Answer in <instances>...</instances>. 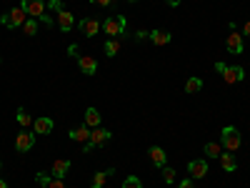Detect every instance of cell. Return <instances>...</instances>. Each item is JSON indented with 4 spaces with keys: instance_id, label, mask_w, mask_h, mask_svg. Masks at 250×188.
<instances>
[{
    "instance_id": "cell-22",
    "label": "cell",
    "mask_w": 250,
    "mask_h": 188,
    "mask_svg": "<svg viewBox=\"0 0 250 188\" xmlns=\"http://www.w3.org/2000/svg\"><path fill=\"white\" fill-rule=\"evenodd\" d=\"M110 176H113V168H110V171H100V173H95V176H93V183H90V186H93V188H103Z\"/></svg>"
},
{
    "instance_id": "cell-35",
    "label": "cell",
    "mask_w": 250,
    "mask_h": 188,
    "mask_svg": "<svg viewBox=\"0 0 250 188\" xmlns=\"http://www.w3.org/2000/svg\"><path fill=\"white\" fill-rule=\"evenodd\" d=\"M243 35H250V20L245 23V28H243Z\"/></svg>"
},
{
    "instance_id": "cell-7",
    "label": "cell",
    "mask_w": 250,
    "mask_h": 188,
    "mask_svg": "<svg viewBox=\"0 0 250 188\" xmlns=\"http://www.w3.org/2000/svg\"><path fill=\"white\" fill-rule=\"evenodd\" d=\"M225 48H228V53L240 55V53L245 50V46H243V35H240L238 30H230V35L225 38Z\"/></svg>"
},
{
    "instance_id": "cell-12",
    "label": "cell",
    "mask_w": 250,
    "mask_h": 188,
    "mask_svg": "<svg viewBox=\"0 0 250 188\" xmlns=\"http://www.w3.org/2000/svg\"><path fill=\"white\" fill-rule=\"evenodd\" d=\"M50 131H53V120H50L48 116L33 120V133H35V136H48Z\"/></svg>"
},
{
    "instance_id": "cell-4",
    "label": "cell",
    "mask_w": 250,
    "mask_h": 188,
    "mask_svg": "<svg viewBox=\"0 0 250 188\" xmlns=\"http://www.w3.org/2000/svg\"><path fill=\"white\" fill-rule=\"evenodd\" d=\"M25 20H28V13L18 5V8L8 10L5 15H0V25H5V28H18V25H23Z\"/></svg>"
},
{
    "instance_id": "cell-37",
    "label": "cell",
    "mask_w": 250,
    "mask_h": 188,
    "mask_svg": "<svg viewBox=\"0 0 250 188\" xmlns=\"http://www.w3.org/2000/svg\"><path fill=\"white\" fill-rule=\"evenodd\" d=\"M0 171H3V161H0Z\"/></svg>"
},
{
    "instance_id": "cell-26",
    "label": "cell",
    "mask_w": 250,
    "mask_h": 188,
    "mask_svg": "<svg viewBox=\"0 0 250 188\" xmlns=\"http://www.w3.org/2000/svg\"><path fill=\"white\" fill-rule=\"evenodd\" d=\"M120 188H143V183H140V178L138 176H128L123 181V186Z\"/></svg>"
},
{
    "instance_id": "cell-21",
    "label": "cell",
    "mask_w": 250,
    "mask_h": 188,
    "mask_svg": "<svg viewBox=\"0 0 250 188\" xmlns=\"http://www.w3.org/2000/svg\"><path fill=\"white\" fill-rule=\"evenodd\" d=\"M203 151H205V158H220V153H223V145L210 141V143H205V148H203Z\"/></svg>"
},
{
    "instance_id": "cell-34",
    "label": "cell",
    "mask_w": 250,
    "mask_h": 188,
    "mask_svg": "<svg viewBox=\"0 0 250 188\" xmlns=\"http://www.w3.org/2000/svg\"><path fill=\"white\" fill-rule=\"evenodd\" d=\"M148 35H150V33H145V30H138V35H135V38H138V40H143V38H148Z\"/></svg>"
},
{
    "instance_id": "cell-15",
    "label": "cell",
    "mask_w": 250,
    "mask_h": 188,
    "mask_svg": "<svg viewBox=\"0 0 250 188\" xmlns=\"http://www.w3.org/2000/svg\"><path fill=\"white\" fill-rule=\"evenodd\" d=\"M70 138H73L75 143H88V141H90V128L83 123V125H78V128L70 131Z\"/></svg>"
},
{
    "instance_id": "cell-13",
    "label": "cell",
    "mask_w": 250,
    "mask_h": 188,
    "mask_svg": "<svg viewBox=\"0 0 250 188\" xmlns=\"http://www.w3.org/2000/svg\"><path fill=\"white\" fill-rule=\"evenodd\" d=\"M188 171L193 178H205L208 176V161H190L188 163Z\"/></svg>"
},
{
    "instance_id": "cell-38",
    "label": "cell",
    "mask_w": 250,
    "mask_h": 188,
    "mask_svg": "<svg viewBox=\"0 0 250 188\" xmlns=\"http://www.w3.org/2000/svg\"><path fill=\"white\" fill-rule=\"evenodd\" d=\"M130 3H133V0H130Z\"/></svg>"
},
{
    "instance_id": "cell-6",
    "label": "cell",
    "mask_w": 250,
    "mask_h": 188,
    "mask_svg": "<svg viewBox=\"0 0 250 188\" xmlns=\"http://www.w3.org/2000/svg\"><path fill=\"white\" fill-rule=\"evenodd\" d=\"M33 145H35V133H28V131L23 128V131L15 136V148H18L20 153H28Z\"/></svg>"
},
{
    "instance_id": "cell-33",
    "label": "cell",
    "mask_w": 250,
    "mask_h": 188,
    "mask_svg": "<svg viewBox=\"0 0 250 188\" xmlns=\"http://www.w3.org/2000/svg\"><path fill=\"white\" fill-rule=\"evenodd\" d=\"M165 3H168L170 8H178V5H180V0H165Z\"/></svg>"
},
{
    "instance_id": "cell-2",
    "label": "cell",
    "mask_w": 250,
    "mask_h": 188,
    "mask_svg": "<svg viewBox=\"0 0 250 188\" xmlns=\"http://www.w3.org/2000/svg\"><path fill=\"white\" fill-rule=\"evenodd\" d=\"M125 28H128V20H125V15L105 18V23H103V30H105V35H110V38H120V35L125 33Z\"/></svg>"
},
{
    "instance_id": "cell-23",
    "label": "cell",
    "mask_w": 250,
    "mask_h": 188,
    "mask_svg": "<svg viewBox=\"0 0 250 188\" xmlns=\"http://www.w3.org/2000/svg\"><path fill=\"white\" fill-rule=\"evenodd\" d=\"M118 50H120V38H110V40H105V55H108V58L118 55Z\"/></svg>"
},
{
    "instance_id": "cell-10",
    "label": "cell",
    "mask_w": 250,
    "mask_h": 188,
    "mask_svg": "<svg viewBox=\"0 0 250 188\" xmlns=\"http://www.w3.org/2000/svg\"><path fill=\"white\" fill-rule=\"evenodd\" d=\"M100 28H103V23H100L98 18H85V20L80 23V30H83V35H85V38L98 35V30H100Z\"/></svg>"
},
{
    "instance_id": "cell-36",
    "label": "cell",
    "mask_w": 250,
    "mask_h": 188,
    "mask_svg": "<svg viewBox=\"0 0 250 188\" xmlns=\"http://www.w3.org/2000/svg\"><path fill=\"white\" fill-rule=\"evenodd\" d=\"M0 188H8V183H5L3 178H0Z\"/></svg>"
},
{
    "instance_id": "cell-16",
    "label": "cell",
    "mask_w": 250,
    "mask_h": 188,
    "mask_svg": "<svg viewBox=\"0 0 250 188\" xmlns=\"http://www.w3.org/2000/svg\"><path fill=\"white\" fill-rule=\"evenodd\" d=\"M218 161H220V165H223V171H228V173L238 168V161H235V156H233L230 151H223Z\"/></svg>"
},
{
    "instance_id": "cell-30",
    "label": "cell",
    "mask_w": 250,
    "mask_h": 188,
    "mask_svg": "<svg viewBox=\"0 0 250 188\" xmlns=\"http://www.w3.org/2000/svg\"><path fill=\"white\" fill-rule=\"evenodd\" d=\"M48 8H50V10H55V13H58V10H60V8H62V5H60V0H50V3H48Z\"/></svg>"
},
{
    "instance_id": "cell-17",
    "label": "cell",
    "mask_w": 250,
    "mask_h": 188,
    "mask_svg": "<svg viewBox=\"0 0 250 188\" xmlns=\"http://www.w3.org/2000/svg\"><path fill=\"white\" fill-rule=\"evenodd\" d=\"M148 156H150V161H153V165H158V168H163L165 165V151L160 148V145H150V151H148Z\"/></svg>"
},
{
    "instance_id": "cell-32",
    "label": "cell",
    "mask_w": 250,
    "mask_h": 188,
    "mask_svg": "<svg viewBox=\"0 0 250 188\" xmlns=\"http://www.w3.org/2000/svg\"><path fill=\"white\" fill-rule=\"evenodd\" d=\"M90 3H95V5H110L113 0H90Z\"/></svg>"
},
{
    "instance_id": "cell-5",
    "label": "cell",
    "mask_w": 250,
    "mask_h": 188,
    "mask_svg": "<svg viewBox=\"0 0 250 188\" xmlns=\"http://www.w3.org/2000/svg\"><path fill=\"white\" fill-rule=\"evenodd\" d=\"M215 70L225 78V83H240L245 80V70L240 66H225V63H215Z\"/></svg>"
},
{
    "instance_id": "cell-8",
    "label": "cell",
    "mask_w": 250,
    "mask_h": 188,
    "mask_svg": "<svg viewBox=\"0 0 250 188\" xmlns=\"http://www.w3.org/2000/svg\"><path fill=\"white\" fill-rule=\"evenodd\" d=\"M20 8H23L28 15H33L35 20L45 15V3H43V0H23V3H20Z\"/></svg>"
},
{
    "instance_id": "cell-27",
    "label": "cell",
    "mask_w": 250,
    "mask_h": 188,
    "mask_svg": "<svg viewBox=\"0 0 250 188\" xmlns=\"http://www.w3.org/2000/svg\"><path fill=\"white\" fill-rule=\"evenodd\" d=\"M50 181H53V176H50V173H45V171H40V173L35 176V183H38V186H43V188H48V183H50Z\"/></svg>"
},
{
    "instance_id": "cell-19",
    "label": "cell",
    "mask_w": 250,
    "mask_h": 188,
    "mask_svg": "<svg viewBox=\"0 0 250 188\" xmlns=\"http://www.w3.org/2000/svg\"><path fill=\"white\" fill-rule=\"evenodd\" d=\"M203 91V80L200 78H195V75H190L185 80V93H190V95H195V93H200Z\"/></svg>"
},
{
    "instance_id": "cell-1",
    "label": "cell",
    "mask_w": 250,
    "mask_h": 188,
    "mask_svg": "<svg viewBox=\"0 0 250 188\" xmlns=\"http://www.w3.org/2000/svg\"><path fill=\"white\" fill-rule=\"evenodd\" d=\"M240 143H243V138H240V133H238V128L235 125H225V128L220 131V145L225 151H238L240 148Z\"/></svg>"
},
{
    "instance_id": "cell-9",
    "label": "cell",
    "mask_w": 250,
    "mask_h": 188,
    "mask_svg": "<svg viewBox=\"0 0 250 188\" xmlns=\"http://www.w3.org/2000/svg\"><path fill=\"white\" fill-rule=\"evenodd\" d=\"M55 25H58L62 33L73 30V25H75V18H73V13H70V10H65V8H60V10H58V20H55Z\"/></svg>"
},
{
    "instance_id": "cell-29",
    "label": "cell",
    "mask_w": 250,
    "mask_h": 188,
    "mask_svg": "<svg viewBox=\"0 0 250 188\" xmlns=\"http://www.w3.org/2000/svg\"><path fill=\"white\" fill-rule=\"evenodd\" d=\"M48 188H68V186H65V181H62V178H53L48 183Z\"/></svg>"
},
{
    "instance_id": "cell-18",
    "label": "cell",
    "mask_w": 250,
    "mask_h": 188,
    "mask_svg": "<svg viewBox=\"0 0 250 188\" xmlns=\"http://www.w3.org/2000/svg\"><path fill=\"white\" fill-rule=\"evenodd\" d=\"M148 38L153 40V43H155V46H168V43H170V40H173V35H170L168 30H153V33H150Z\"/></svg>"
},
{
    "instance_id": "cell-28",
    "label": "cell",
    "mask_w": 250,
    "mask_h": 188,
    "mask_svg": "<svg viewBox=\"0 0 250 188\" xmlns=\"http://www.w3.org/2000/svg\"><path fill=\"white\" fill-rule=\"evenodd\" d=\"M163 181L165 183H175V171L170 168V165H163Z\"/></svg>"
},
{
    "instance_id": "cell-24",
    "label": "cell",
    "mask_w": 250,
    "mask_h": 188,
    "mask_svg": "<svg viewBox=\"0 0 250 188\" xmlns=\"http://www.w3.org/2000/svg\"><path fill=\"white\" fill-rule=\"evenodd\" d=\"M15 118H18V123L23 125V128H28V125H33V118H30V113H28L25 108H18V116H15Z\"/></svg>"
},
{
    "instance_id": "cell-14",
    "label": "cell",
    "mask_w": 250,
    "mask_h": 188,
    "mask_svg": "<svg viewBox=\"0 0 250 188\" xmlns=\"http://www.w3.org/2000/svg\"><path fill=\"white\" fill-rule=\"evenodd\" d=\"M68 171H70V161H68V158H58V161L53 163V171H50V176H53V178H62Z\"/></svg>"
},
{
    "instance_id": "cell-11",
    "label": "cell",
    "mask_w": 250,
    "mask_h": 188,
    "mask_svg": "<svg viewBox=\"0 0 250 188\" xmlns=\"http://www.w3.org/2000/svg\"><path fill=\"white\" fill-rule=\"evenodd\" d=\"M78 66H80V70L85 73V75H95V70H98V60H95L93 55H78Z\"/></svg>"
},
{
    "instance_id": "cell-31",
    "label": "cell",
    "mask_w": 250,
    "mask_h": 188,
    "mask_svg": "<svg viewBox=\"0 0 250 188\" xmlns=\"http://www.w3.org/2000/svg\"><path fill=\"white\" fill-rule=\"evenodd\" d=\"M178 188H193V181H180Z\"/></svg>"
},
{
    "instance_id": "cell-20",
    "label": "cell",
    "mask_w": 250,
    "mask_h": 188,
    "mask_svg": "<svg viewBox=\"0 0 250 188\" xmlns=\"http://www.w3.org/2000/svg\"><path fill=\"white\" fill-rule=\"evenodd\" d=\"M85 125H88V128H100V113L95 108L85 111Z\"/></svg>"
},
{
    "instance_id": "cell-3",
    "label": "cell",
    "mask_w": 250,
    "mask_h": 188,
    "mask_svg": "<svg viewBox=\"0 0 250 188\" xmlns=\"http://www.w3.org/2000/svg\"><path fill=\"white\" fill-rule=\"evenodd\" d=\"M110 138H113L110 131H105V128H93V131H90V141L83 143V148H85V153H90L93 148H103V145H105Z\"/></svg>"
},
{
    "instance_id": "cell-25",
    "label": "cell",
    "mask_w": 250,
    "mask_h": 188,
    "mask_svg": "<svg viewBox=\"0 0 250 188\" xmlns=\"http://www.w3.org/2000/svg\"><path fill=\"white\" fill-rule=\"evenodd\" d=\"M23 33H25V35H35V33H38V20H35V18H28L25 23H23Z\"/></svg>"
}]
</instances>
